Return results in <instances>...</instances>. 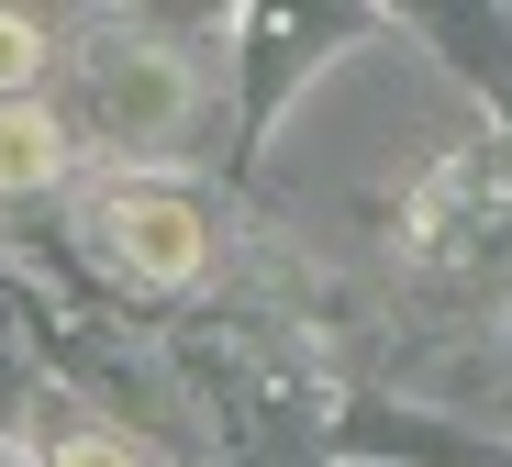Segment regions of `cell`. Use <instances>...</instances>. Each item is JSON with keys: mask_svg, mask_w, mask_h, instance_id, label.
I'll list each match as a JSON object with an SVG mask.
<instances>
[{"mask_svg": "<svg viewBox=\"0 0 512 467\" xmlns=\"http://www.w3.org/2000/svg\"><path fill=\"white\" fill-rule=\"evenodd\" d=\"M67 89H78L67 134L112 145L123 167H134V156H167V145L190 134V101H201L190 67L167 56V45H134V34H101L90 56H78V78H67Z\"/></svg>", "mask_w": 512, "mask_h": 467, "instance_id": "1", "label": "cell"}, {"mask_svg": "<svg viewBox=\"0 0 512 467\" xmlns=\"http://www.w3.org/2000/svg\"><path fill=\"white\" fill-rule=\"evenodd\" d=\"M90 245L134 278V290H179V278L212 267V212L179 178H123V190L90 201Z\"/></svg>", "mask_w": 512, "mask_h": 467, "instance_id": "2", "label": "cell"}, {"mask_svg": "<svg viewBox=\"0 0 512 467\" xmlns=\"http://www.w3.org/2000/svg\"><path fill=\"white\" fill-rule=\"evenodd\" d=\"M67 156H78V134L56 101H0V190H56Z\"/></svg>", "mask_w": 512, "mask_h": 467, "instance_id": "3", "label": "cell"}, {"mask_svg": "<svg viewBox=\"0 0 512 467\" xmlns=\"http://www.w3.org/2000/svg\"><path fill=\"white\" fill-rule=\"evenodd\" d=\"M45 67H56V34L34 12H0V101H45Z\"/></svg>", "mask_w": 512, "mask_h": 467, "instance_id": "4", "label": "cell"}, {"mask_svg": "<svg viewBox=\"0 0 512 467\" xmlns=\"http://www.w3.org/2000/svg\"><path fill=\"white\" fill-rule=\"evenodd\" d=\"M45 467H134V445H123L112 423H78V434H56V445H45Z\"/></svg>", "mask_w": 512, "mask_h": 467, "instance_id": "5", "label": "cell"}, {"mask_svg": "<svg viewBox=\"0 0 512 467\" xmlns=\"http://www.w3.org/2000/svg\"><path fill=\"white\" fill-rule=\"evenodd\" d=\"M23 412H34V367H23V356H12V345H0V434H12V423H23Z\"/></svg>", "mask_w": 512, "mask_h": 467, "instance_id": "6", "label": "cell"}, {"mask_svg": "<svg viewBox=\"0 0 512 467\" xmlns=\"http://www.w3.org/2000/svg\"><path fill=\"white\" fill-rule=\"evenodd\" d=\"M0 467H45V456H34V445H23V434H0Z\"/></svg>", "mask_w": 512, "mask_h": 467, "instance_id": "7", "label": "cell"}]
</instances>
